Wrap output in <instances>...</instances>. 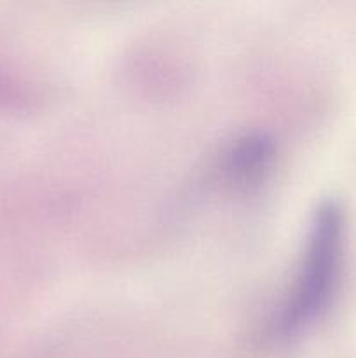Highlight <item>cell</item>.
Segmentation results:
<instances>
[{"instance_id": "1", "label": "cell", "mask_w": 356, "mask_h": 358, "mask_svg": "<svg viewBox=\"0 0 356 358\" xmlns=\"http://www.w3.org/2000/svg\"><path fill=\"white\" fill-rule=\"evenodd\" d=\"M344 255V219L335 205L318 212L292 289L269 324L271 336L286 339L316 320L334 297Z\"/></svg>"}]
</instances>
